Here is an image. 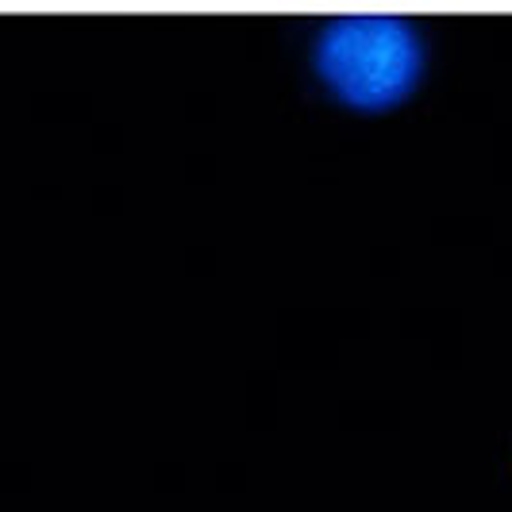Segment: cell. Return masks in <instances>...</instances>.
<instances>
[{
    "label": "cell",
    "instance_id": "6da1fadb",
    "mask_svg": "<svg viewBox=\"0 0 512 512\" xmlns=\"http://www.w3.org/2000/svg\"><path fill=\"white\" fill-rule=\"evenodd\" d=\"M312 70L339 104L378 116L420 89L424 39L401 16H339L320 27Z\"/></svg>",
    "mask_w": 512,
    "mask_h": 512
}]
</instances>
